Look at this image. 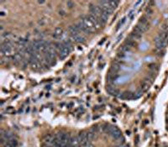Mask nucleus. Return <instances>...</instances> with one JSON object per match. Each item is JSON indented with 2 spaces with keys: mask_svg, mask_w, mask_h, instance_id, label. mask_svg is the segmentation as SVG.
Wrapping results in <instances>:
<instances>
[{
  "mask_svg": "<svg viewBox=\"0 0 168 147\" xmlns=\"http://www.w3.org/2000/svg\"><path fill=\"white\" fill-rule=\"evenodd\" d=\"M80 22L82 23L83 25L88 28V30H89V32L91 34L93 33V32H95V31L97 30H96V28H95V26L93 25V24L89 20H88V18L87 16L83 17V18H81V20H80Z\"/></svg>",
  "mask_w": 168,
  "mask_h": 147,
  "instance_id": "1",
  "label": "nucleus"
},
{
  "mask_svg": "<svg viewBox=\"0 0 168 147\" xmlns=\"http://www.w3.org/2000/svg\"><path fill=\"white\" fill-rule=\"evenodd\" d=\"M71 39L72 41L76 43H84L85 38L81 35V33H70Z\"/></svg>",
  "mask_w": 168,
  "mask_h": 147,
  "instance_id": "2",
  "label": "nucleus"
},
{
  "mask_svg": "<svg viewBox=\"0 0 168 147\" xmlns=\"http://www.w3.org/2000/svg\"><path fill=\"white\" fill-rule=\"evenodd\" d=\"M155 44L158 50H161L165 46V45H166V40L162 39L160 35H158L155 39Z\"/></svg>",
  "mask_w": 168,
  "mask_h": 147,
  "instance_id": "3",
  "label": "nucleus"
},
{
  "mask_svg": "<svg viewBox=\"0 0 168 147\" xmlns=\"http://www.w3.org/2000/svg\"><path fill=\"white\" fill-rule=\"evenodd\" d=\"M70 51H71V50H69V49H67L66 47H65L64 45H63V47H62L61 49L58 51V56H59V58L61 59V60L62 59H65L69 55Z\"/></svg>",
  "mask_w": 168,
  "mask_h": 147,
  "instance_id": "4",
  "label": "nucleus"
},
{
  "mask_svg": "<svg viewBox=\"0 0 168 147\" xmlns=\"http://www.w3.org/2000/svg\"><path fill=\"white\" fill-rule=\"evenodd\" d=\"M110 135L113 137V139H119L121 137V132L119 131V129H118L116 126L114 127V129H113V131L111 132V134H110Z\"/></svg>",
  "mask_w": 168,
  "mask_h": 147,
  "instance_id": "5",
  "label": "nucleus"
},
{
  "mask_svg": "<svg viewBox=\"0 0 168 147\" xmlns=\"http://www.w3.org/2000/svg\"><path fill=\"white\" fill-rule=\"evenodd\" d=\"M119 98L122 99H134V93L131 92H124L121 95H119Z\"/></svg>",
  "mask_w": 168,
  "mask_h": 147,
  "instance_id": "6",
  "label": "nucleus"
},
{
  "mask_svg": "<svg viewBox=\"0 0 168 147\" xmlns=\"http://www.w3.org/2000/svg\"><path fill=\"white\" fill-rule=\"evenodd\" d=\"M119 69H120V65L118 64L117 62H115L114 64L112 65L111 69H110V72L114 73V74H117V72L119 71Z\"/></svg>",
  "mask_w": 168,
  "mask_h": 147,
  "instance_id": "7",
  "label": "nucleus"
},
{
  "mask_svg": "<svg viewBox=\"0 0 168 147\" xmlns=\"http://www.w3.org/2000/svg\"><path fill=\"white\" fill-rule=\"evenodd\" d=\"M107 91L109 92L110 94L114 95V96H117L118 94H119V90L116 89L114 88V87H113V86H109V87H108Z\"/></svg>",
  "mask_w": 168,
  "mask_h": 147,
  "instance_id": "8",
  "label": "nucleus"
},
{
  "mask_svg": "<svg viewBox=\"0 0 168 147\" xmlns=\"http://www.w3.org/2000/svg\"><path fill=\"white\" fill-rule=\"evenodd\" d=\"M125 45H128V46L130 48L132 46H134V45H135V42H134V40L133 38H129V39H127V40L125 41Z\"/></svg>",
  "mask_w": 168,
  "mask_h": 147,
  "instance_id": "9",
  "label": "nucleus"
},
{
  "mask_svg": "<svg viewBox=\"0 0 168 147\" xmlns=\"http://www.w3.org/2000/svg\"><path fill=\"white\" fill-rule=\"evenodd\" d=\"M62 34V30L61 28H56V30L54 31V34H53V36L55 38H59L60 36Z\"/></svg>",
  "mask_w": 168,
  "mask_h": 147,
  "instance_id": "10",
  "label": "nucleus"
},
{
  "mask_svg": "<svg viewBox=\"0 0 168 147\" xmlns=\"http://www.w3.org/2000/svg\"><path fill=\"white\" fill-rule=\"evenodd\" d=\"M140 23L144 25H146V26H149V23H148V18L146 16H143L142 18L140 19Z\"/></svg>",
  "mask_w": 168,
  "mask_h": 147,
  "instance_id": "11",
  "label": "nucleus"
},
{
  "mask_svg": "<svg viewBox=\"0 0 168 147\" xmlns=\"http://www.w3.org/2000/svg\"><path fill=\"white\" fill-rule=\"evenodd\" d=\"M8 142H9V143L13 147H16V146H17V144H18V141H17V139H14V138L9 139Z\"/></svg>",
  "mask_w": 168,
  "mask_h": 147,
  "instance_id": "12",
  "label": "nucleus"
},
{
  "mask_svg": "<svg viewBox=\"0 0 168 147\" xmlns=\"http://www.w3.org/2000/svg\"><path fill=\"white\" fill-rule=\"evenodd\" d=\"M126 22V18H124V19H122V20L119 21V24L117 25V28H116V30H118L119 29H120L122 26H123L124 25V23Z\"/></svg>",
  "mask_w": 168,
  "mask_h": 147,
  "instance_id": "13",
  "label": "nucleus"
},
{
  "mask_svg": "<svg viewBox=\"0 0 168 147\" xmlns=\"http://www.w3.org/2000/svg\"><path fill=\"white\" fill-rule=\"evenodd\" d=\"M119 4V1H109V5H110V7H111L113 9L116 8Z\"/></svg>",
  "mask_w": 168,
  "mask_h": 147,
  "instance_id": "14",
  "label": "nucleus"
},
{
  "mask_svg": "<svg viewBox=\"0 0 168 147\" xmlns=\"http://www.w3.org/2000/svg\"><path fill=\"white\" fill-rule=\"evenodd\" d=\"M129 50H130V48H129L128 45H124L123 46H122V48H121V51L124 52V53L129 51Z\"/></svg>",
  "mask_w": 168,
  "mask_h": 147,
  "instance_id": "15",
  "label": "nucleus"
},
{
  "mask_svg": "<svg viewBox=\"0 0 168 147\" xmlns=\"http://www.w3.org/2000/svg\"><path fill=\"white\" fill-rule=\"evenodd\" d=\"M128 17L129 19H130V20H132V19L134 18V10H130L129 12V14H128Z\"/></svg>",
  "mask_w": 168,
  "mask_h": 147,
  "instance_id": "16",
  "label": "nucleus"
},
{
  "mask_svg": "<svg viewBox=\"0 0 168 147\" xmlns=\"http://www.w3.org/2000/svg\"><path fill=\"white\" fill-rule=\"evenodd\" d=\"M66 5H67V7H68L69 9H71V8H73V6H74V3H73V2L68 1V2H66Z\"/></svg>",
  "mask_w": 168,
  "mask_h": 147,
  "instance_id": "17",
  "label": "nucleus"
},
{
  "mask_svg": "<svg viewBox=\"0 0 168 147\" xmlns=\"http://www.w3.org/2000/svg\"><path fill=\"white\" fill-rule=\"evenodd\" d=\"M146 12H147V14H152V10H151L150 9H147V10H146Z\"/></svg>",
  "mask_w": 168,
  "mask_h": 147,
  "instance_id": "18",
  "label": "nucleus"
},
{
  "mask_svg": "<svg viewBox=\"0 0 168 147\" xmlns=\"http://www.w3.org/2000/svg\"><path fill=\"white\" fill-rule=\"evenodd\" d=\"M113 147H124L122 144H118V145H114V146H113Z\"/></svg>",
  "mask_w": 168,
  "mask_h": 147,
  "instance_id": "19",
  "label": "nucleus"
},
{
  "mask_svg": "<svg viewBox=\"0 0 168 147\" xmlns=\"http://www.w3.org/2000/svg\"><path fill=\"white\" fill-rule=\"evenodd\" d=\"M38 3H39V4H44L45 2H44V1H39V2H38Z\"/></svg>",
  "mask_w": 168,
  "mask_h": 147,
  "instance_id": "20",
  "label": "nucleus"
}]
</instances>
